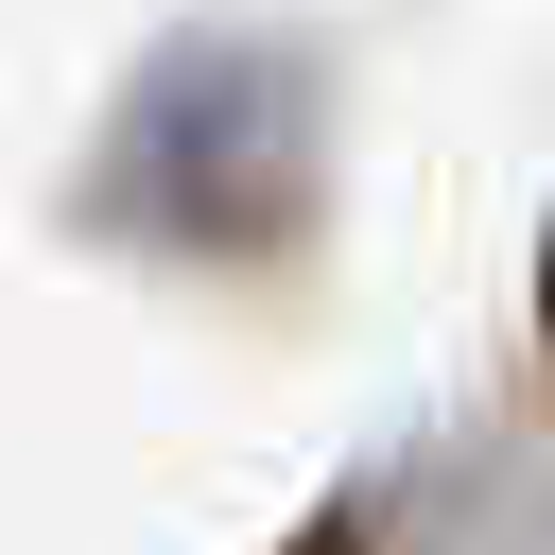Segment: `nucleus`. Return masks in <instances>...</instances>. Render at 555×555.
<instances>
[{
  "instance_id": "obj_3",
  "label": "nucleus",
  "mask_w": 555,
  "mask_h": 555,
  "mask_svg": "<svg viewBox=\"0 0 555 555\" xmlns=\"http://www.w3.org/2000/svg\"><path fill=\"white\" fill-rule=\"evenodd\" d=\"M538 347H555V225H538Z\"/></svg>"
},
{
  "instance_id": "obj_2",
  "label": "nucleus",
  "mask_w": 555,
  "mask_h": 555,
  "mask_svg": "<svg viewBox=\"0 0 555 555\" xmlns=\"http://www.w3.org/2000/svg\"><path fill=\"white\" fill-rule=\"evenodd\" d=\"M295 555H364V503H312V520H295Z\"/></svg>"
},
{
  "instance_id": "obj_1",
  "label": "nucleus",
  "mask_w": 555,
  "mask_h": 555,
  "mask_svg": "<svg viewBox=\"0 0 555 555\" xmlns=\"http://www.w3.org/2000/svg\"><path fill=\"white\" fill-rule=\"evenodd\" d=\"M87 225L156 243V260H260L312 225V69L278 35H173L87 173Z\"/></svg>"
}]
</instances>
